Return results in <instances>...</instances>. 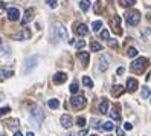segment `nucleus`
I'll return each mask as SVG.
<instances>
[{
    "label": "nucleus",
    "instance_id": "412c9836",
    "mask_svg": "<svg viewBox=\"0 0 151 136\" xmlns=\"http://www.w3.org/2000/svg\"><path fill=\"white\" fill-rule=\"evenodd\" d=\"M90 0H81V2H79V8H81V9L86 12V11H88V8H90Z\"/></svg>",
    "mask_w": 151,
    "mask_h": 136
},
{
    "label": "nucleus",
    "instance_id": "49530a36",
    "mask_svg": "<svg viewBox=\"0 0 151 136\" xmlns=\"http://www.w3.org/2000/svg\"><path fill=\"white\" fill-rule=\"evenodd\" d=\"M2 136H5V133H2Z\"/></svg>",
    "mask_w": 151,
    "mask_h": 136
},
{
    "label": "nucleus",
    "instance_id": "a211bd4d",
    "mask_svg": "<svg viewBox=\"0 0 151 136\" xmlns=\"http://www.w3.org/2000/svg\"><path fill=\"white\" fill-rule=\"evenodd\" d=\"M109 63H107V57H101L99 58V70H107Z\"/></svg>",
    "mask_w": 151,
    "mask_h": 136
},
{
    "label": "nucleus",
    "instance_id": "1a4fd4ad",
    "mask_svg": "<svg viewBox=\"0 0 151 136\" xmlns=\"http://www.w3.org/2000/svg\"><path fill=\"white\" fill-rule=\"evenodd\" d=\"M34 19V9H28L24 12V17H23V20H22V25H28L31 23Z\"/></svg>",
    "mask_w": 151,
    "mask_h": 136
},
{
    "label": "nucleus",
    "instance_id": "7c9ffc66",
    "mask_svg": "<svg viewBox=\"0 0 151 136\" xmlns=\"http://www.w3.org/2000/svg\"><path fill=\"white\" fill-rule=\"evenodd\" d=\"M46 5L49 6V8H57V0H46Z\"/></svg>",
    "mask_w": 151,
    "mask_h": 136
},
{
    "label": "nucleus",
    "instance_id": "393cba45",
    "mask_svg": "<svg viewBox=\"0 0 151 136\" xmlns=\"http://www.w3.org/2000/svg\"><path fill=\"white\" fill-rule=\"evenodd\" d=\"M127 55H128L130 58L136 57V55H137V49H136V48H128V49H127Z\"/></svg>",
    "mask_w": 151,
    "mask_h": 136
},
{
    "label": "nucleus",
    "instance_id": "e433bc0d",
    "mask_svg": "<svg viewBox=\"0 0 151 136\" xmlns=\"http://www.w3.org/2000/svg\"><path fill=\"white\" fill-rule=\"evenodd\" d=\"M8 122H9V127H15L17 124H19V121H17V119H11V121H8Z\"/></svg>",
    "mask_w": 151,
    "mask_h": 136
},
{
    "label": "nucleus",
    "instance_id": "aec40b11",
    "mask_svg": "<svg viewBox=\"0 0 151 136\" xmlns=\"http://www.w3.org/2000/svg\"><path fill=\"white\" fill-rule=\"evenodd\" d=\"M90 51L92 52H99V51H102V46L98 41H90Z\"/></svg>",
    "mask_w": 151,
    "mask_h": 136
},
{
    "label": "nucleus",
    "instance_id": "6e6552de",
    "mask_svg": "<svg viewBox=\"0 0 151 136\" xmlns=\"http://www.w3.org/2000/svg\"><path fill=\"white\" fill-rule=\"evenodd\" d=\"M66 80H67V74H64V72H57L54 75V83L55 84H63Z\"/></svg>",
    "mask_w": 151,
    "mask_h": 136
},
{
    "label": "nucleus",
    "instance_id": "f8f14e48",
    "mask_svg": "<svg viewBox=\"0 0 151 136\" xmlns=\"http://www.w3.org/2000/svg\"><path fill=\"white\" fill-rule=\"evenodd\" d=\"M12 37H14V40H26V38H31V32L23 31V32H19V34L12 35Z\"/></svg>",
    "mask_w": 151,
    "mask_h": 136
},
{
    "label": "nucleus",
    "instance_id": "f3484780",
    "mask_svg": "<svg viewBox=\"0 0 151 136\" xmlns=\"http://www.w3.org/2000/svg\"><path fill=\"white\" fill-rule=\"evenodd\" d=\"M122 93H124V87L119 86V84H118V86H114L113 90H111V95H113V96H121Z\"/></svg>",
    "mask_w": 151,
    "mask_h": 136
},
{
    "label": "nucleus",
    "instance_id": "9d476101",
    "mask_svg": "<svg viewBox=\"0 0 151 136\" xmlns=\"http://www.w3.org/2000/svg\"><path fill=\"white\" fill-rule=\"evenodd\" d=\"M137 87H139V83H137L134 78H128L127 80V89L130 90V92H134Z\"/></svg>",
    "mask_w": 151,
    "mask_h": 136
},
{
    "label": "nucleus",
    "instance_id": "a878e982",
    "mask_svg": "<svg viewBox=\"0 0 151 136\" xmlns=\"http://www.w3.org/2000/svg\"><path fill=\"white\" fill-rule=\"evenodd\" d=\"M121 5L122 6H134L136 0H121Z\"/></svg>",
    "mask_w": 151,
    "mask_h": 136
},
{
    "label": "nucleus",
    "instance_id": "a18cd8bd",
    "mask_svg": "<svg viewBox=\"0 0 151 136\" xmlns=\"http://www.w3.org/2000/svg\"><path fill=\"white\" fill-rule=\"evenodd\" d=\"M14 136H23V135H22L20 132H15V135H14Z\"/></svg>",
    "mask_w": 151,
    "mask_h": 136
},
{
    "label": "nucleus",
    "instance_id": "4c0bfd02",
    "mask_svg": "<svg viewBox=\"0 0 151 136\" xmlns=\"http://www.w3.org/2000/svg\"><path fill=\"white\" fill-rule=\"evenodd\" d=\"M124 129H125V130H131V129H133V125H131L130 122H125V124H124Z\"/></svg>",
    "mask_w": 151,
    "mask_h": 136
},
{
    "label": "nucleus",
    "instance_id": "cd10ccee",
    "mask_svg": "<svg viewBox=\"0 0 151 136\" xmlns=\"http://www.w3.org/2000/svg\"><path fill=\"white\" fill-rule=\"evenodd\" d=\"M101 26H102L101 22H93V23H92V29H93V31H99Z\"/></svg>",
    "mask_w": 151,
    "mask_h": 136
},
{
    "label": "nucleus",
    "instance_id": "2eb2a0df",
    "mask_svg": "<svg viewBox=\"0 0 151 136\" xmlns=\"http://www.w3.org/2000/svg\"><path fill=\"white\" fill-rule=\"evenodd\" d=\"M99 112L104 115V113H109V101L107 99H102L101 104H99Z\"/></svg>",
    "mask_w": 151,
    "mask_h": 136
},
{
    "label": "nucleus",
    "instance_id": "0eeeda50",
    "mask_svg": "<svg viewBox=\"0 0 151 136\" xmlns=\"http://www.w3.org/2000/svg\"><path fill=\"white\" fill-rule=\"evenodd\" d=\"M8 19H9L11 22H15V20H19V17H20V11L17 9V8H9L8 9Z\"/></svg>",
    "mask_w": 151,
    "mask_h": 136
},
{
    "label": "nucleus",
    "instance_id": "423d86ee",
    "mask_svg": "<svg viewBox=\"0 0 151 136\" xmlns=\"http://www.w3.org/2000/svg\"><path fill=\"white\" fill-rule=\"evenodd\" d=\"M37 61H38V57H31V58L26 60V63H24V72L26 74L31 72L35 66H37Z\"/></svg>",
    "mask_w": 151,
    "mask_h": 136
},
{
    "label": "nucleus",
    "instance_id": "ddd939ff",
    "mask_svg": "<svg viewBox=\"0 0 151 136\" xmlns=\"http://www.w3.org/2000/svg\"><path fill=\"white\" fill-rule=\"evenodd\" d=\"M88 52H78V58H79V61L83 63L84 66H87V63H88Z\"/></svg>",
    "mask_w": 151,
    "mask_h": 136
},
{
    "label": "nucleus",
    "instance_id": "20e7f679",
    "mask_svg": "<svg viewBox=\"0 0 151 136\" xmlns=\"http://www.w3.org/2000/svg\"><path fill=\"white\" fill-rule=\"evenodd\" d=\"M125 20L130 26H136L140 22V14L137 11H127L125 12Z\"/></svg>",
    "mask_w": 151,
    "mask_h": 136
},
{
    "label": "nucleus",
    "instance_id": "2f4dec72",
    "mask_svg": "<svg viewBox=\"0 0 151 136\" xmlns=\"http://www.w3.org/2000/svg\"><path fill=\"white\" fill-rule=\"evenodd\" d=\"M92 122H93L92 125L95 127V129H101V125H99V124H102V122H99V121L96 119V118H92Z\"/></svg>",
    "mask_w": 151,
    "mask_h": 136
},
{
    "label": "nucleus",
    "instance_id": "79ce46f5",
    "mask_svg": "<svg viewBox=\"0 0 151 136\" xmlns=\"http://www.w3.org/2000/svg\"><path fill=\"white\" fill-rule=\"evenodd\" d=\"M116 74H118V75H122V74H124V67H119Z\"/></svg>",
    "mask_w": 151,
    "mask_h": 136
},
{
    "label": "nucleus",
    "instance_id": "c85d7f7f",
    "mask_svg": "<svg viewBox=\"0 0 151 136\" xmlns=\"http://www.w3.org/2000/svg\"><path fill=\"white\" fill-rule=\"evenodd\" d=\"M78 90H79V87H78V84H76V83H72V84H70V92H72L73 95L78 92Z\"/></svg>",
    "mask_w": 151,
    "mask_h": 136
},
{
    "label": "nucleus",
    "instance_id": "de8ad7c7",
    "mask_svg": "<svg viewBox=\"0 0 151 136\" xmlns=\"http://www.w3.org/2000/svg\"><path fill=\"white\" fill-rule=\"evenodd\" d=\"M92 136H95V135H92Z\"/></svg>",
    "mask_w": 151,
    "mask_h": 136
},
{
    "label": "nucleus",
    "instance_id": "bb28decb",
    "mask_svg": "<svg viewBox=\"0 0 151 136\" xmlns=\"http://www.w3.org/2000/svg\"><path fill=\"white\" fill-rule=\"evenodd\" d=\"M83 84L87 86V87H93V81L88 78V77H84V78H83Z\"/></svg>",
    "mask_w": 151,
    "mask_h": 136
},
{
    "label": "nucleus",
    "instance_id": "4468645a",
    "mask_svg": "<svg viewBox=\"0 0 151 136\" xmlns=\"http://www.w3.org/2000/svg\"><path fill=\"white\" fill-rule=\"evenodd\" d=\"M76 34H79V35H87V34H88V28H87L84 23L78 25V26H76Z\"/></svg>",
    "mask_w": 151,
    "mask_h": 136
},
{
    "label": "nucleus",
    "instance_id": "58836bf2",
    "mask_svg": "<svg viewBox=\"0 0 151 136\" xmlns=\"http://www.w3.org/2000/svg\"><path fill=\"white\" fill-rule=\"evenodd\" d=\"M110 46H111V48H118L119 44H118V41H114V40H110Z\"/></svg>",
    "mask_w": 151,
    "mask_h": 136
},
{
    "label": "nucleus",
    "instance_id": "c756f323",
    "mask_svg": "<svg viewBox=\"0 0 151 136\" xmlns=\"http://www.w3.org/2000/svg\"><path fill=\"white\" fill-rule=\"evenodd\" d=\"M101 37H102L104 40H110V34H109V31H107V29L101 31Z\"/></svg>",
    "mask_w": 151,
    "mask_h": 136
},
{
    "label": "nucleus",
    "instance_id": "39448f33",
    "mask_svg": "<svg viewBox=\"0 0 151 136\" xmlns=\"http://www.w3.org/2000/svg\"><path fill=\"white\" fill-rule=\"evenodd\" d=\"M70 103H72V106L75 109H83L86 106V98L81 96V95H76V96H73L72 99H70Z\"/></svg>",
    "mask_w": 151,
    "mask_h": 136
},
{
    "label": "nucleus",
    "instance_id": "a19ab883",
    "mask_svg": "<svg viewBox=\"0 0 151 136\" xmlns=\"http://www.w3.org/2000/svg\"><path fill=\"white\" fill-rule=\"evenodd\" d=\"M78 136H87V130H86V129H84V130H81V132L78 133Z\"/></svg>",
    "mask_w": 151,
    "mask_h": 136
},
{
    "label": "nucleus",
    "instance_id": "9b49d317",
    "mask_svg": "<svg viewBox=\"0 0 151 136\" xmlns=\"http://www.w3.org/2000/svg\"><path fill=\"white\" fill-rule=\"evenodd\" d=\"M60 121H61V125L66 127V129H70V127H72V118H70L69 115H63Z\"/></svg>",
    "mask_w": 151,
    "mask_h": 136
},
{
    "label": "nucleus",
    "instance_id": "37998d69",
    "mask_svg": "<svg viewBox=\"0 0 151 136\" xmlns=\"http://www.w3.org/2000/svg\"><path fill=\"white\" fill-rule=\"evenodd\" d=\"M118 136H124V132L121 129H118Z\"/></svg>",
    "mask_w": 151,
    "mask_h": 136
},
{
    "label": "nucleus",
    "instance_id": "7ed1b4c3",
    "mask_svg": "<svg viewBox=\"0 0 151 136\" xmlns=\"http://www.w3.org/2000/svg\"><path fill=\"white\" fill-rule=\"evenodd\" d=\"M147 66H148V60L145 57H140V58H137L131 63V70L134 72V74H142Z\"/></svg>",
    "mask_w": 151,
    "mask_h": 136
},
{
    "label": "nucleus",
    "instance_id": "72a5a7b5",
    "mask_svg": "<svg viewBox=\"0 0 151 136\" xmlns=\"http://www.w3.org/2000/svg\"><path fill=\"white\" fill-rule=\"evenodd\" d=\"M75 46H76L78 49H83V48L86 46V43H84V40H78V41L75 43Z\"/></svg>",
    "mask_w": 151,
    "mask_h": 136
},
{
    "label": "nucleus",
    "instance_id": "c9c22d12",
    "mask_svg": "<svg viewBox=\"0 0 151 136\" xmlns=\"http://www.w3.org/2000/svg\"><path fill=\"white\" fill-rule=\"evenodd\" d=\"M2 51H3V52H2V55H3V57H5V55H9V52H8V48H5V44H2Z\"/></svg>",
    "mask_w": 151,
    "mask_h": 136
},
{
    "label": "nucleus",
    "instance_id": "4be33fe9",
    "mask_svg": "<svg viewBox=\"0 0 151 136\" xmlns=\"http://www.w3.org/2000/svg\"><path fill=\"white\" fill-rule=\"evenodd\" d=\"M101 129L105 130V132H111V130L114 129V125H113L111 121H107V122H102V127H101Z\"/></svg>",
    "mask_w": 151,
    "mask_h": 136
},
{
    "label": "nucleus",
    "instance_id": "c03bdc74",
    "mask_svg": "<svg viewBox=\"0 0 151 136\" xmlns=\"http://www.w3.org/2000/svg\"><path fill=\"white\" fill-rule=\"evenodd\" d=\"M26 136H35V135H34L32 132H28V133H26Z\"/></svg>",
    "mask_w": 151,
    "mask_h": 136
},
{
    "label": "nucleus",
    "instance_id": "dca6fc26",
    "mask_svg": "<svg viewBox=\"0 0 151 136\" xmlns=\"http://www.w3.org/2000/svg\"><path fill=\"white\" fill-rule=\"evenodd\" d=\"M119 23H121V17L119 15H114L113 17V29H114V32H118V34H121V29L118 28Z\"/></svg>",
    "mask_w": 151,
    "mask_h": 136
},
{
    "label": "nucleus",
    "instance_id": "b1692460",
    "mask_svg": "<svg viewBox=\"0 0 151 136\" xmlns=\"http://www.w3.org/2000/svg\"><path fill=\"white\" fill-rule=\"evenodd\" d=\"M47 106H49L50 109H58V107H60V101H58V99H49Z\"/></svg>",
    "mask_w": 151,
    "mask_h": 136
},
{
    "label": "nucleus",
    "instance_id": "5701e85b",
    "mask_svg": "<svg viewBox=\"0 0 151 136\" xmlns=\"http://www.w3.org/2000/svg\"><path fill=\"white\" fill-rule=\"evenodd\" d=\"M150 95H151V90H150V87L144 86V87H142V98L147 99V98H150Z\"/></svg>",
    "mask_w": 151,
    "mask_h": 136
},
{
    "label": "nucleus",
    "instance_id": "6ab92c4d",
    "mask_svg": "<svg viewBox=\"0 0 151 136\" xmlns=\"http://www.w3.org/2000/svg\"><path fill=\"white\" fill-rule=\"evenodd\" d=\"M109 113H110V116H111L113 121H119V119H121V115H119V112L116 110V107H113Z\"/></svg>",
    "mask_w": 151,
    "mask_h": 136
},
{
    "label": "nucleus",
    "instance_id": "473e14b6",
    "mask_svg": "<svg viewBox=\"0 0 151 136\" xmlns=\"http://www.w3.org/2000/svg\"><path fill=\"white\" fill-rule=\"evenodd\" d=\"M76 124H78V127H84V125H86V119H84L83 116L78 118V119H76Z\"/></svg>",
    "mask_w": 151,
    "mask_h": 136
},
{
    "label": "nucleus",
    "instance_id": "f704fd0d",
    "mask_svg": "<svg viewBox=\"0 0 151 136\" xmlns=\"http://www.w3.org/2000/svg\"><path fill=\"white\" fill-rule=\"evenodd\" d=\"M14 74V72L12 70H5V69H2V77L5 78V77H11Z\"/></svg>",
    "mask_w": 151,
    "mask_h": 136
},
{
    "label": "nucleus",
    "instance_id": "f257e3e1",
    "mask_svg": "<svg viewBox=\"0 0 151 136\" xmlns=\"http://www.w3.org/2000/svg\"><path fill=\"white\" fill-rule=\"evenodd\" d=\"M52 34H54V37L60 41H64L69 38V34H67V29L64 28L61 23H55L52 26Z\"/></svg>",
    "mask_w": 151,
    "mask_h": 136
},
{
    "label": "nucleus",
    "instance_id": "ea45409f",
    "mask_svg": "<svg viewBox=\"0 0 151 136\" xmlns=\"http://www.w3.org/2000/svg\"><path fill=\"white\" fill-rule=\"evenodd\" d=\"M11 110V109L9 107H2V115H5V113H8V112H9Z\"/></svg>",
    "mask_w": 151,
    "mask_h": 136
},
{
    "label": "nucleus",
    "instance_id": "f03ea898",
    "mask_svg": "<svg viewBox=\"0 0 151 136\" xmlns=\"http://www.w3.org/2000/svg\"><path fill=\"white\" fill-rule=\"evenodd\" d=\"M43 118H44V115H43L41 109H40L38 106L31 107V121H32L34 127H38V125H40V122L43 121Z\"/></svg>",
    "mask_w": 151,
    "mask_h": 136
}]
</instances>
